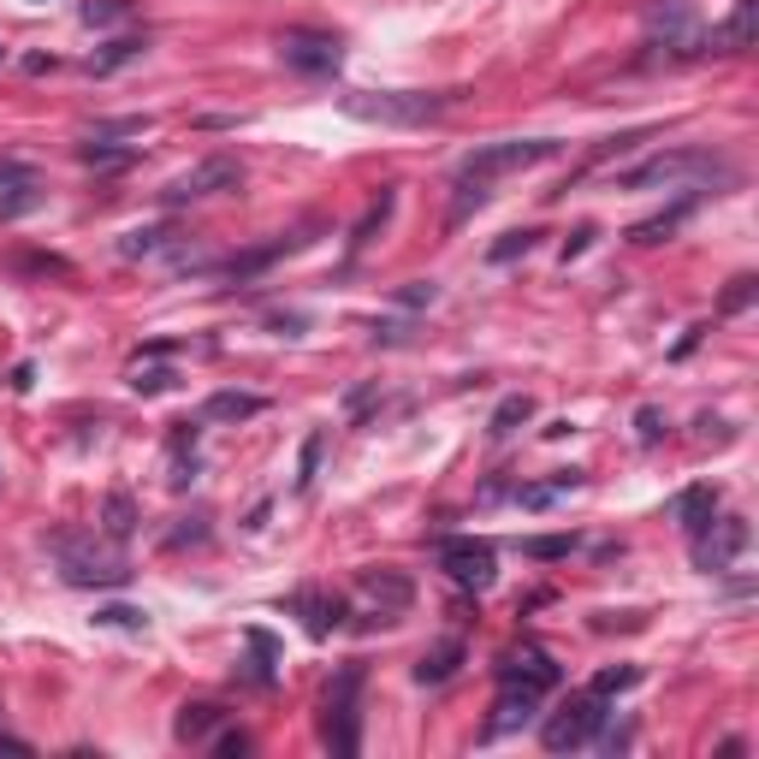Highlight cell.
<instances>
[{
    "mask_svg": "<svg viewBox=\"0 0 759 759\" xmlns=\"http://www.w3.org/2000/svg\"><path fill=\"white\" fill-rule=\"evenodd\" d=\"M641 24H647L653 42H665L670 54H700V31H694V0H653L647 12H641Z\"/></svg>",
    "mask_w": 759,
    "mask_h": 759,
    "instance_id": "cell-10",
    "label": "cell"
},
{
    "mask_svg": "<svg viewBox=\"0 0 759 759\" xmlns=\"http://www.w3.org/2000/svg\"><path fill=\"white\" fill-rule=\"evenodd\" d=\"M534 243H540V231H505V238L499 243H492V261H499V268H505V261H517V256H529L534 250Z\"/></svg>",
    "mask_w": 759,
    "mask_h": 759,
    "instance_id": "cell-34",
    "label": "cell"
},
{
    "mask_svg": "<svg viewBox=\"0 0 759 759\" xmlns=\"http://www.w3.org/2000/svg\"><path fill=\"white\" fill-rule=\"evenodd\" d=\"M214 754H250V736H243V729H226V736L214 741Z\"/></svg>",
    "mask_w": 759,
    "mask_h": 759,
    "instance_id": "cell-44",
    "label": "cell"
},
{
    "mask_svg": "<svg viewBox=\"0 0 759 759\" xmlns=\"http://www.w3.org/2000/svg\"><path fill=\"white\" fill-rule=\"evenodd\" d=\"M398 303H404V309H428V303H433V280L404 285V291H398Z\"/></svg>",
    "mask_w": 759,
    "mask_h": 759,
    "instance_id": "cell-42",
    "label": "cell"
},
{
    "mask_svg": "<svg viewBox=\"0 0 759 759\" xmlns=\"http://www.w3.org/2000/svg\"><path fill=\"white\" fill-rule=\"evenodd\" d=\"M499 682H505V689H529V694L546 700V694L564 682V670H558V659H552V653L522 647V653H510V659L499 665Z\"/></svg>",
    "mask_w": 759,
    "mask_h": 759,
    "instance_id": "cell-12",
    "label": "cell"
},
{
    "mask_svg": "<svg viewBox=\"0 0 759 759\" xmlns=\"http://www.w3.org/2000/svg\"><path fill=\"white\" fill-rule=\"evenodd\" d=\"M172 231L167 226H149V231H125V243H120V256H155L160 243H167Z\"/></svg>",
    "mask_w": 759,
    "mask_h": 759,
    "instance_id": "cell-35",
    "label": "cell"
},
{
    "mask_svg": "<svg viewBox=\"0 0 759 759\" xmlns=\"http://www.w3.org/2000/svg\"><path fill=\"white\" fill-rule=\"evenodd\" d=\"M315 469H320V433H309V440H303V469H297V487H309Z\"/></svg>",
    "mask_w": 759,
    "mask_h": 759,
    "instance_id": "cell-41",
    "label": "cell"
},
{
    "mask_svg": "<svg viewBox=\"0 0 759 759\" xmlns=\"http://www.w3.org/2000/svg\"><path fill=\"white\" fill-rule=\"evenodd\" d=\"M297 243H303V238H273V243H261V250H250V256H231L226 273H231V280H250V273L273 268V261H280L285 250H297Z\"/></svg>",
    "mask_w": 759,
    "mask_h": 759,
    "instance_id": "cell-21",
    "label": "cell"
},
{
    "mask_svg": "<svg viewBox=\"0 0 759 759\" xmlns=\"http://www.w3.org/2000/svg\"><path fill=\"white\" fill-rule=\"evenodd\" d=\"M635 682H641V670H635V665H618V670H600V677H593V689H588V694H600V700H611V694L635 689Z\"/></svg>",
    "mask_w": 759,
    "mask_h": 759,
    "instance_id": "cell-33",
    "label": "cell"
},
{
    "mask_svg": "<svg viewBox=\"0 0 759 759\" xmlns=\"http://www.w3.org/2000/svg\"><path fill=\"white\" fill-rule=\"evenodd\" d=\"M226 712L220 706H184L179 712V741H190V748H196V741H208V729L220 724Z\"/></svg>",
    "mask_w": 759,
    "mask_h": 759,
    "instance_id": "cell-27",
    "label": "cell"
},
{
    "mask_svg": "<svg viewBox=\"0 0 759 759\" xmlns=\"http://www.w3.org/2000/svg\"><path fill=\"white\" fill-rule=\"evenodd\" d=\"M588 243H593V226H576V231L564 238V261H576L581 250H588Z\"/></svg>",
    "mask_w": 759,
    "mask_h": 759,
    "instance_id": "cell-43",
    "label": "cell"
},
{
    "mask_svg": "<svg viewBox=\"0 0 759 759\" xmlns=\"http://www.w3.org/2000/svg\"><path fill=\"white\" fill-rule=\"evenodd\" d=\"M569 546H576V540H564V534H546V540H522V552H529V558H569Z\"/></svg>",
    "mask_w": 759,
    "mask_h": 759,
    "instance_id": "cell-38",
    "label": "cell"
},
{
    "mask_svg": "<svg viewBox=\"0 0 759 759\" xmlns=\"http://www.w3.org/2000/svg\"><path fill=\"white\" fill-rule=\"evenodd\" d=\"M120 19H131V0H90L83 7V24H120Z\"/></svg>",
    "mask_w": 759,
    "mask_h": 759,
    "instance_id": "cell-36",
    "label": "cell"
},
{
    "mask_svg": "<svg viewBox=\"0 0 759 759\" xmlns=\"http://www.w3.org/2000/svg\"><path fill=\"white\" fill-rule=\"evenodd\" d=\"M754 291H759V280H748V273H741V280H729V291H724L718 309H724V315H741V309L754 303Z\"/></svg>",
    "mask_w": 759,
    "mask_h": 759,
    "instance_id": "cell-37",
    "label": "cell"
},
{
    "mask_svg": "<svg viewBox=\"0 0 759 759\" xmlns=\"http://www.w3.org/2000/svg\"><path fill=\"white\" fill-rule=\"evenodd\" d=\"M635 428H641V445H659V440H665V416L653 410V404H647V410L635 416Z\"/></svg>",
    "mask_w": 759,
    "mask_h": 759,
    "instance_id": "cell-40",
    "label": "cell"
},
{
    "mask_svg": "<svg viewBox=\"0 0 759 759\" xmlns=\"http://www.w3.org/2000/svg\"><path fill=\"white\" fill-rule=\"evenodd\" d=\"M243 184V172H238V160L231 155H214V160H202V167H190L184 179H172L160 196H167V208H179V202H196V196H220V190H238Z\"/></svg>",
    "mask_w": 759,
    "mask_h": 759,
    "instance_id": "cell-11",
    "label": "cell"
},
{
    "mask_svg": "<svg viewBox=\"0 0 759 759\" xmlns=\"http://www.w3.org/2000/svg\"><path fill=\"white\" fill-rule=\"evenodd\" d=\"M143 48H149L143 36H120V42H107L101 54H90V71H95V78H107V71H120V66H131V60H143Z\"/></svg>",
    "mask_w": 759,
    "mask_h": 759,
    "instance_id": "cell-23",
    "label": "cell"
},
{
    "mask_svg": "<svg viewBox=\"0 0 759 759\" xmlns=\"http://www.w3.org/2000/svg\"><path fill=\"white\" fill-rule=\"evenodd\" d=\"M487 196L492 190L480 184V179H457V196H451V214H445V231H457L463 220H469V214H480L487 208Z\"/></svg>",
    "mask_w": 759,
    "mask_h": 759,
    "instance_id": "cell-24",
    "label": "cell"
},
{
    "mask_svg": "<svg viewBox=\"0 0 759 759\" xmlns=\"http://www.w3.org/2000/svg\"><path fill=\"white\" fill-rule=\"evenodd\" d=\"M558 149H564L558 137H529V143H487V149H475V155L457 167V179H480V184H492V179H499V172L540 167V160H552Z\"/></svg>",
    "mask_w": 759,
    "mask_h": 759,
    "instance_id": "cell-6",
    "label": "cell"
},
{
    "mask_svg": "<svg viewBox=\"0 0 759 759\" xmlns=\"http://www.w3.org/2000/svg\"><path fill=\"white\" fill-rule=\"evenodd\" d=\"M42 202V184H36V167L24 160H0V220H19Z\"/></svg>",
    "mask_w": 759,
    "mask_h": 759,
    "instance_id": "cell-13",
    "label": "cell"
},
{
    "mask_svg": "<svg viewBox=\"0 0 759 759\" xmlns=\"http://www.w3.org/2000/svg\"><path fill=\"white\" fill-rule=\"evenodd\" d=\"M581 487V469H564L558 480H546V487H522V505L529 510H546L552 499H564V492H576Z\"/></svg>",
    "mask_w": 759,
    "mask_h": 759,
    "instance_id": "cell-29",
    "label": "cell"
},
{
    "mask_svg": "<svg viewBox=\"0 0 759 759\" xmlns=\"http://www.w3.org/2000/svg\"><path fill=\"white\" fill-rule=\"evenodd\" d=\"M718 160L706 149H670V155H653L641 167L618 172V190H659V184H689V179H718Z\"/></svg>",
    "mask_w": 759,
    "mask_h": 759,
    "instance_id": "cell-5",
    "label": "cell"
},
{
    "mask_svg": "<svg viewBox=\"0 0 759 759\" xmlns=\"http://www.w3.org/2000/svg\"><path fill=\"white\" fill-rule=\"evenodd\" d=\"M261 410H268V404H261L256 392H214L202 416H208V421H250V416H261Z\"/></svg>",
    "mask_w": 759,
    "mask_h": 759,
    "instance_id": "cell-19",
    "label": "cell"
},
{
    "mask_svg": "<svg viewBox=\"0 0 759 759\" xmlns=\"http://www.w3.org/2000/svg\"><path fill=\"white\" fill-rule=\"evenodd\" d=\"M0 60H7V48H0Z\"/></svg>",
    "mask_w": 759,
    "mask_h": 759,
    "instance_id": "cell-45",
    "label": "cell"
},
{
    "mask_svg": "<svg viewBox=\"0 0 759 759\" xmlns=\"http://www.w3.org/2000/svg\"><path fill=\"white\" fill-rule=\"evenodd\" d=\"M433 558H440V569L457 588H475V593H487L492 581H499V552L487 546V540H475V534H445V540H433Z\"/></svg>",
    "mask_w": 759,
    "mask_h": 759,
    "instance_id": "cell-4",
    "label": "cell"
},
{
    "mask_svg": "<svg viewBox=\"0 0 759 759\" xmlns=\"http://www.w3.org/2000/svg\"><path fill=\"white\" fill-rule=\"evenodd\" d=\"M19 268H31V273H54V280H71V261H60V256H19Z\"/></svg>",
    "mask_w": 759,
    "mask_h": 759,
    "instance_id": "cell-39",
    "label": "cell"
},
{
    "mask_svg": "<svg viewBox=\"0 0 759 759\" xmlns=\"http://www.w3.org/2000/svg\"><path fill=\"white\" fill-rule=\"evenodd\" d=\"M101 529H107V540H131V529H137V505L125 499V492H107V510H101Z\"/></svg>",
    "mask_w": 759,
    "mask_h": 759,
    "instance_id": "cell-28",
    "label": "cell"
},
{
    "mask_svg": "<svg viewBox=\"0 0 759 759\" xmlns=\"http://www.w3.org/2000/svg\"><path fill=\"white\" fill-rule=\"evenodd\" d=\"M172 386H179V374H172V369H143V362L131 369V392H143V398H155V392H172Z\"/></svg>",
    "mask_w": 759,
    "mask_h": 759,
    "instance_id": "cell-32",
    "label": "cell"
},
{
    "mask_svg": "<svg viewBox=\"0 0 759 759\" xmlns=\"http://www.w3.org/2000/svg\"><path fill=\"white\" fill-rule=\"evenodd\" d=\"M291 611H303V623H309V635H332L344 623V600L339 593H297V600H291Z\"/></svg>",
    "mask_w": 759,
    "mask_h": 759,
    "instance_id": "cell-17",
    "label": "cell"
},
{
    "mask_svg": "<svg viewBox=\"0 0 759 759\" xmlns=\"http://www.w3.org/2000/svg\"><path fill=\"white\" fill-rule=\"evenodd\" d=\"M754 31H759V0H736V12L718 31L700 36V54H741V48H754Z\"/></svg>",
    "mask_w": 759,
    "mask_h": 759,
    "instance_id": "cell-14",
    "label": "cell"
},
{
    "mask_svg": "<svg viewBox=\"0 0 759 759\" xmlns=\"http://www.w3.org/2000/svg\"><path fill=\"white\" fill-rule=\"evenodd\" d=\"M677 517H682V529H689V534H700L712 517H718V492H712V487H689L677 499Z\"/></svg>",
    "mask_w": 759,
    "mask_h": 759,
    "instance_id": "cell-22",
    "label": "cell"
},
{
    "mask_svg": "<svg viewBox=\"0 0 759 759\" xmlns=\"http://www.w3.org/2000/svg\"><path fill=\"white\" fill-rule=\"evenodd\" d=\"M356 689H362V665H344L339 682L327 689V706H320V741H327L339 759H350L362 748V712H356Z\"/></svg>",
    "mask_w": 759,
    "mask_h": 759,
    "instance_id": "cell-3",
    "label": "cell"
},
{
    "mask_svg": "<svg viewBox=\"0 0 759 759\" xmlns=\"http://www.w3.org/2000/svg\"><path fill=\"white\" fill-rule=\"evenodd\" d=\"M83 167H107V172H120V167H131V160H137V149H113V143H83Z\"/></svg>",
    "mask_w": 759,
    "mask_h": 759,
    "instance_id": "cell-30",
    "label": "cell"
},
{
    "mask_svg": "<svg viewBox=\"0 0 759 759\" xmlns=\"http://www.w3.org/2000/svg\"><path fill=\"white\" fill-rule=\"evenodd\" d=\"M362 593H369V600H386V618L392 623H398L404 605H410V581L392 576V569H362Z\"/></svg>",
    "mask_w": 759,
    "mask_h": 759,
    "instance_id": "cell-18",
    "label": "cell"
},
{
    "mask_svg": "<svg viewBox=\"0 0 759 759\" xmlns=\"http://www.w3.org/2000/svg\"><path fill=\"white\" fill-rule=\"evenodd\" d=\"M48 546H54V558H60L71 588H125V581H131V564L120 558V552H101L95 534L60 529Z\"/></svg>",
    "mask_w": 759,
    "mask_h": 759,
    "instance_id": "cell-1",
    "label": "cell"
},
{
    "mask_svg": "<svg viewBox=\"0 0 759 759\" xmlns=\"http://www.w3.org/2000/svg\"><path fill=\"white\" fill-rule=\"evenodd\" d=\"M280 60L297 71V78H332V71L344 66V42L327 36V31H285Z\"/></svg>",
    "mask_w": 759,
    "mask_h": 759,
    "instance_id": "cell-8",
    "label": "cell"
},
{
    "mask_svg": "<svg viewBox=\"0 0 759 759\" xmlns=\"http://www.w3.org/2000/svg\"><path fill=\"white\" fill-rule=\"evenodd\" d=\"M95 630H149V611H137V605H101L95 611Z\"/></svg>",
    "mask_w": 759,
    "mask_h": 759,
    "instance_id": "cell-31",
    "label": "cell"
},
{
    "mask_svg": "<svg viewBox=\"0 0 759 759\" xmlns=\"http://www.w3.org/2000/svg\"><path fill=\"white\" fill-rule=\"evenodd\" d=\"M694 540V564L706 569V576H724V569H736V558L748 552V522L741 517H712Z\"/></svg>",
    "mask_w": 759,
    "mask_h": 759,
    "instance_id": "cell-9",
    "label": "cell"
},
{
    "mask_svg": "<svg viewBox=\"0 0 759 759\" xmlns=\"http://www.w3.org/2000/svg\"><path fill=\"white\" fill-rule=\"evenodd\" d=\"M694 214V196L689 202H677V208H665V214H653V220H641V226H630V243H665L670 231H677L682 220Z\"/></svg>",
    "mask_w": 759,
    "mask_h": 759,
    "instance_id": "cell-20",
    "label": "cell"
},
{
    "mask_svg": "<svg viewBox=\"0 0 759 759\" xmlns=\"http://www.w3.org/2000/svg\"><path fill=\"white\" fill-rule=\"evenodd\" d=\"M534 706H540V694H529V689H505V682H499V706H492L487 741H492V736H505V729H517V724H529V718H534Z\"/></svg>",
    "mask_w": 759,
    "mask_h": 759,
    "instance_id": "cell-15",
    "label": "cell"
},
{
    "mask_svg": "<svg viewBox=\"0 0 759 759\" xmlns=\"http://www.w3.org/2000/svg\"><path fill=\"white\" fill-rule=\"evenodd\" d=\"M605 700L600 694H576L564 712H552L546 729H540V741H546L552 754H576V748H593V736L605 729Z\"/></svg>",
    "mask_w": 759,
    "mask_h": 759,
    "instance_id": "cell-7",
    "label": "cell"
},
{
    "mask_svg": "<svg viewBox=\"0 0 759 759\" xmlns=\"http://www.w3.org/2000/svg\"><path fill=\"white\" fill-rule=\"evenodd\" d=\"M392 202H398V196H392V190H380V202H374V208L356 220V231H350V256H362V250H369V243H374V231L392 220Z\"/></svg>",
    "mask_w": 759,
    "mask_h": 759,
    "instance_id": "cell-25",
    "label": "cell"
},
{
    "mask_svg": "<svg viewBox=\"0 0 759 759\" xmlns=\"http://www.w3.org/2000/svg\"><path fill=\"white\" fill-rule=\"evenodd\" d=\"M451 107V95H428V90H386V95H344V113L362 125H392V131H410V125H433Z\"/></svg>",
    "mask_w": 759,
    "mask_h": 759,
    "instance_id": "cell-2",
    "label": "cell"
},
{
    "mask_svg": "<svg viewBox=\"0 0 759 759\" xmlns=\"http://www.w3.org/2000/svg\"><path fill=\"white\" fill-rule=\"evenodd\" d=\"M529 416H534V398H529V392H517V398H505L499 410H492L487 433H492V440H505V433H517V428H522V421H529Z\"/></svg>",
    "mask_w": 759,
    "mask_h": 759,
    "instance_id": "cell-26",
    "label": "cell"
},
{
    "mask_svg": "<svg viewBox=\"0 0 759 759\" xmlns=\"http://www.w3.org/2000/svg\"><path fill=\"white\" fill-rule=\"evenodd\" d=\"M457 665H463V641H440V647H428L416 659V682L421 689H440V682L457 677Z\"/></svg>",
    "mask_w": 759,
    "mask_h": 759,
    "instance_id": "cell-16",
    "label": "cell"
}]
</instances>
